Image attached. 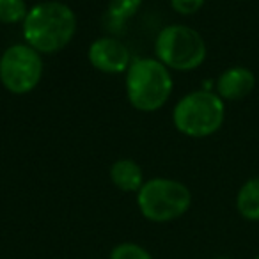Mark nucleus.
<instances>
[{
    "label": "nucleus",
    "mask_w": 259,
    "mask_h": 259,
    "mask_svg": "<svg viewBox=\"0 0 259 259\" xmlns=\"http://www.w3.org/2000/svg\"><path fill=\"white\" fill-rule=\"evenodd\" d=\"M23 39L41 55L64 50L76 32V16L69 6L45 0L32 6L22 23Z\"/></svg>",
    "instance_id": "1"
},
{
    "label": "nucleus",
    "mask_w": 259,
    "mask_h": 259,
    "mask_svg": "<svg viewBox=\"0 0 259 259\" xmlns=\"http://www.w3.org/2000/svg\"><path fill=\"white\" fill-rule=\"evenodd\" d=\"M124 89L130 105L139 112H156L172 94V76L156 57H137L124 73Z\"/></svg>",
    "instance_id": "2"
},
{
    "label": "nucleus",
    "mask_w": 259,
    "mask_h": 259,
    "mask_svg": "<svg viewBox=\"0 0 259 259\" xmlns=\"http://www.w3.org/2000/svg\"><path fill=\"white\" fill-rule=\"evenodd\" d=\"M226 119V103L211 91L188 93L174 105V128L190 139H204L217 134Z\"/></svg>",
    "instance_id": "3"
},
{
    "label": "nucleus",
    "mask_w": 259,
    "mask_h": 259,
    "mask_svg": "<svg viewBox=\"0 0 259 259\" xmlns=\"http://www.w3.org/2000/svg\"><path fill=\"white\" fill-rule=\"evenodd\" d=\"M137 206L141 215L149 222H172L190 209L192 192L178 180L153 178L144 181L137 192Z\"/></svg>",
    "instance_id": "4"
},
{
    "label": "nucleus",
    "mask_w": 259,
    "mask_h": 259,
    "mask_svg": "<svg viewBox=\"0 0 259 259\" xmlns=\"http://www.w3.org/2000/svg\"><path fill=\"white\" fill-rule=\"evenodd\" d=\"M206 41L195 29L181 23L163 27L155 41V55L170 71H194L206 61Z\"/></svg>",
    "instance_id": "5"
},
{
    "label": "nucleus",
    "mask_w": 259,
    "mask_h": 259,
    "mask_svg": "<svg viewBox=\"0 0 259 259\" xmlns=\"http://www.w3.org/2000/svg\"><path fill=\"white\" fill-rule=\"evenodd\" d=\"M43 78V59L27 43L8 47L0 55V83L11 94H29Z\"/></svg>",
    "instance_id": "6"
},
{
    "label": "nucleus",
    "mask_w": 259,
    "mask_h": 259,
    "mask_svg": "<svg viewBox=\"0 0 259 259\" xmlns=\"http://www.w3.org/2000/svg\"><path fill=\"white\" fill-rule=\"evenodd\" d=\"M87 59L94 69H98L100 73H107V75L126 73V69L134 61L128 47L122 41L110 36L94 39L87 50Z\"/></svg>",
    "instance_id": "7"
},
{
    "label": "nucleus",
    "mask_w": 259,
    "mask_h": 259,
    "mask_svg": "<svg viewBox=\"0 0 259 259\" xmlns=\"http://www.w3.org/2000/svg\"><path fill=\"white\" fill-rule=\"evenodd\" d=\"M255 87V75L245 66H231L217 78V94L224 101H240Z\"/></svg>",
    "instance_id": "8"
},
{
    "label": "nucleus",
    "mask_w": 259,
    "mask_h": 259,
    "mask_svg": "<svg viewBox=\"0 0 259 259\" xmlns=\"http://www.w3.org/2000/svg\"><path fill=\"white\" fill-rule=\"evenodd\" d=\"M110 180L115 188L122 192H135L137 194L144 185V172L135 160L121 158L115 160L110 167Z\"/></svg>",
    "instance_id": "9"
},
{
    "label": "nucleus",
    "mask_w": 259,
    "mask_h": 259,
    "mask_svg": "<svg viewBox=\"0 0 259 259\" xmlns=\"http://www.w3.org/2000/svg\"><path fill=\"white\" fill-rule=\"evenodd\" d=\"M236 209L248 222H259V176L247 180L236 194Z\"/></svg>",
    "instance_id": "10"
},
{
    "label": "nucleus",
    "mask_w": 259,
    "mask_h": 259,
    "mask_svg": "<svg viewBox=\"0 0 259 259\" xmlns=\"http://www.w3.org/2000/svg\"><path fill=\"white\" fill-rule=\"evenodd\" d=\"M142 6V0H110L107 8V20L110 29L122 27L128 20L137 15L139 8Z\"/></svg>",
    "instance_id": "11"
},
{
    "label": "nucleus",
    "mask_w": 259,
    "mask_h": 259,
    "mask_svg": "<svg viewBox=\"0 0 259 259\" xmlns=\"http://www.w3.org/2000/svg\"><path fill=\"white\" fill-rule=\"evenodd\" d=\"M27 13H29V8L25 0H0V23L4 25L23 23Z\"/></svg>",
    "instance_id": "12"
},
{
    "label": "nucleus",
    "mask_w": 259,
    "mask_h": 259,
    "mask_svg": "<svg viewBox=\"0 0 259 259\" xmlns=\"http://www.w3.org/2000/svg\"><path fill=\"white\" fill-rule=\"evenodd\" d=\"M108 259H153V255L142 245L134 241H122L112 248Z\"/></svg>",
    "instance_id": "13"
},
{
    "label": "nucleus",
    "mask_w": 259,
    "mask_h": 259,
    "mask_svg": "<svg viewBox=\"0 0 259 259\" xmlns=\"http://www.w3.org/2000/svg\"><path fill=\"white\" fill-rule=\"evenodd\" d=\"M170 8L181 16H192L199 13L204 6L206 0H169Z\"/></svg>",
    "instance_id": "14"
},
{
    "label": "nucleus",
    "mask_w": 259,
    "mask_h": 259,
    "mask_svg": "<svg viewBox=\"0 0 259 259\" xmlns=\"http://www.w3.org/2000/svg\"><path fill=\"white\" fill-rule=\"evenodd\" d=\"M215 259H231V257H224V255H222V257H215Z\"/></svg>",
    "instance_id": "15"
},
{
    "label": "nucleus",
    "mask_w": 259,
    "mask_h": 259,
    "mask_svg": "<svg viewBox=\"0 0 259 259\" xmlns=\"http://www.w3.org/2000/svg\"><path fill=\"white\" fill-rule=\"evenodd\" d=\"M254 259H259V254H257V255H255V257H254Z\"/></svg>",
    "instance_id": "16"
}]
</instances>
